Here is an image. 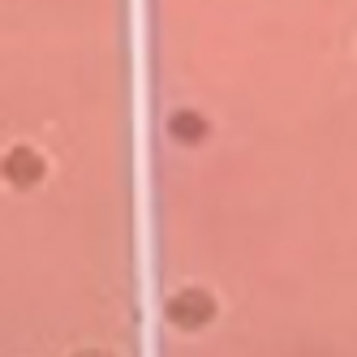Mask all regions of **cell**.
Instances as JSON below:
<instances>
[{
  "label": "cell",
  "mask_w": 357,
  "mask_h": 357,
  "mask_svg": "<svg viewBox=\"0 0 357 357\" xmlns=\"http://www.w3.org/2000/svg\"><path fill=\"white\" fill-rule=\"evenodd\" d=\"M220 310V301L215 293H207L202 284H185V289H176L168 301H164V319L172 327H181V331H198V327H207Z\"/></svg>",
  "instance_id": "1"
},
{
  "label": "cell",
  "mask_w": 357,
  "mask_h": 357,
  "mask_svg": "<svg viewBox=\"0 0 357 357\" xmlns=\"http://www.w3.org/2000/svg\"><path fill=\"white\" fill-rule=\"evenodd\" d=\"M43 172H47V160L26 142H17V146H9L5 155H0V176H5L13 190H35L43 181Z\"/></svg>",
  "instance_id": "2"
},
{
  "label": "cell",
  "mask_w": 357,
  "mask_h": 357,
  "mask_svg": "<svg viewBox=\"0 0 357 357\" xmlns=\"http://www.w3.org/2000/svg\"><path fill=\"white\" fill-rule=\"evenodd\" d=\"M164 130H168V138L176 146H202L211 138V121H207V112H198V108H176V112H168Z\"/></svg>",
  "instance_id": "3"
}]
</instances>
